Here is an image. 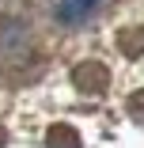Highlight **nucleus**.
I'll list each match as a JSON object with an SVG mask.
<instances>
[{
	"mask_svg": "<svg viewBox=\"0 0 144 148\" xmlns=\"http://www.w3.org/2000/svg\"><path fill=\"white\" fill-rule=\"evenodd\" d=\"M99 0H57V19L61 23H80L95 12Z\"/></svg>",
	"mask_w": 144,
	"mask_h": 148,
	"instance_id": "obj_1",
	"label": "nucleus"
}]
</instances>
